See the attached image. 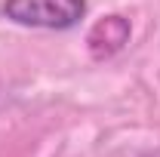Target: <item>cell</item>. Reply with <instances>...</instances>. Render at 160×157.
<instances>
[{
  "label": "cell",
  "mask_w": 160,
  "mask_h": 157,
  "mask_svg": "<svg viewBox=\"0 0 160 157\" xmlns=\"http://www.w3.org/2000/svg\"><path fill=\"white\" fill-rule=\"evenodd\" d=\"M129 34H132V28L123 16H105L89 28L86 46H89L92 59H111L114 53H120L129 43Z\"/></svg>",
  "instance_id": "cell-2"
},
{
  "label": "cell",
  "mask_w": 160,
  "mask_h": 157,
  "mask_svg": "<svg viewBox=\"0 0 160 157\" xmlns=\"http://www.w3.org/2000/svg\"><path fill=\"white\" fill-rule=\"evenodd\" d=\"M86 13V0H6L3 16L22 28L68 31Z\"/></svg>",
  "instance_id": "cell-1"
}]
</instances>
